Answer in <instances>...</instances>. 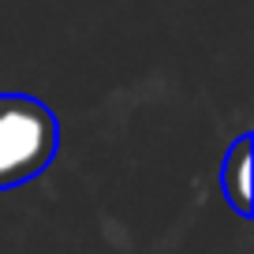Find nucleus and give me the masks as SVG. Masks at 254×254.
Instances as JSON below:
<instances>
[{"instance_id": "nucleus-2", "label": "nucleus", "mask_w": 254, "mask_h": 254, "mask_svg": "<svg viewBox=\"0 0 254 254\" xmlns=\"http://www.w3.org/2000/svg\"><path fill=\"white\" fill-rule=\"evenodd\" d=\"M251 135H239L232 142V150L224 153L221 161V190H224V202L236 209L239 217H251Z\"/></svg>"}, {"instance_id": "nucleus-1", "label": "nucleus", "mask_w": 254, "mask_h": 254, "mask_svg": "<svg viewBox=\"0 0 254 254\" xmlns=\"http://www.w3.org/2000/svg\"><path fill=\"white\" fill-rule=\"evenodd\" d=\"M56 150L60 124L45 101L30 94H0V190L38 180Z\"/></svg>"}]
</instances>
